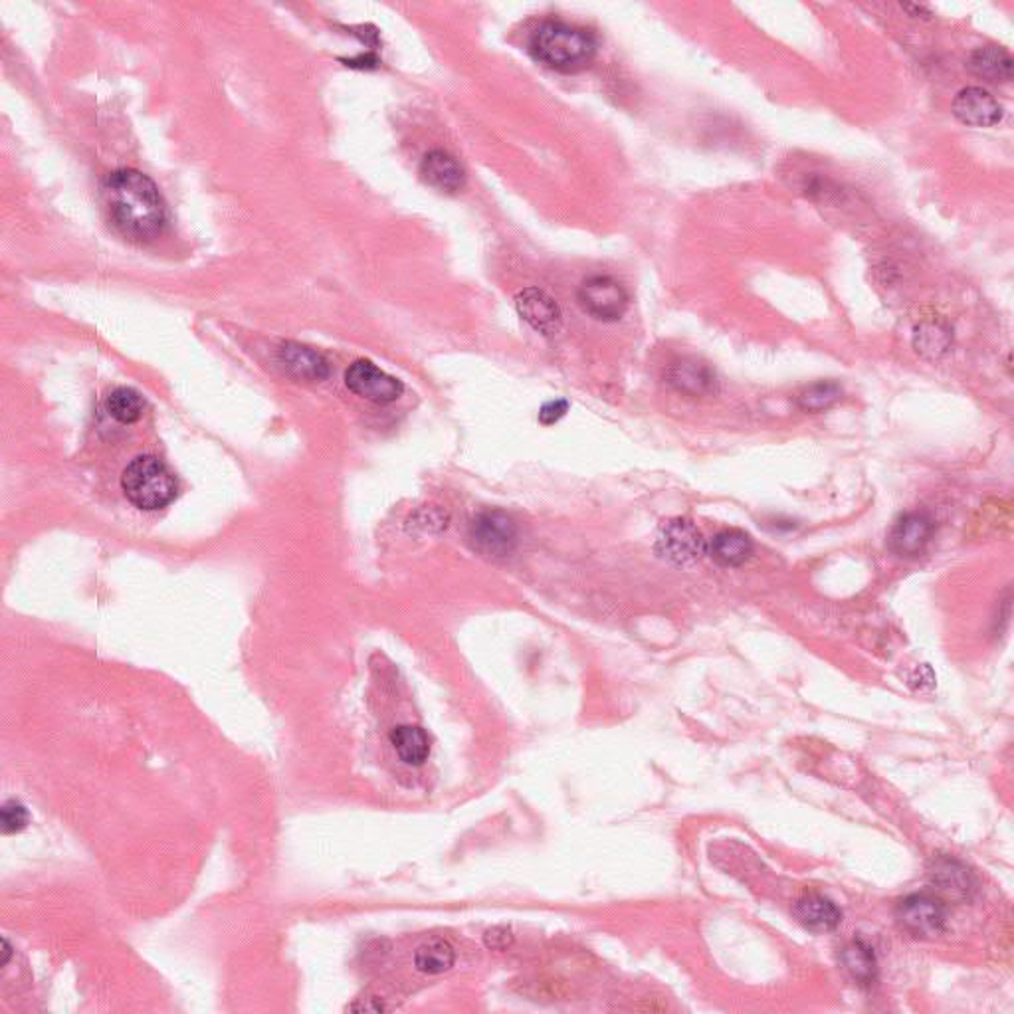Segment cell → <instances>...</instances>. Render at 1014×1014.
I'll return each mask as SVG.
<instances>
[{"mask_svg":"<svg viewBox=\"0 0 1014 1014\" xmlns=\"http://www.w3.org/2000/svg\"><path fill=\"white\" fill-rule=\"evenodd\" d=\"M792 914L801 926L811 931H833L843 921V911L836 908V904L819 894H809L797 899Z\"/></svg>","mask_w":1014,"mask_h":1014,"instance_id":"18","label":"cell"},{"mask_svg":"<svg viewBox=\"0 0 1014 1014\" xmlns=\"http://www.w3.org/2000/svg\"><path fill=\"white\" fill-rule=\"evenodd\" d=\"M468 537L480 556L503 559L512 556L517 545V525L502 510H488L472 520Z\"/></svg>","mask_w":1014,"mask_h":1014,"instance_id":"4","label":"cell"},{"mask_svg":"<svg viewBox=\"0 0 1014 1014\" xmlns=\"http://www.w3.org/2000/svg\"><path fill=\"white\" fill-rule=\"evenodd\" d=\"M664 379L676 393L690 396V398H704V396L714 395L717 391L716 371L694 357L678 359L676 363L668 367Z\"/></svg>","mask_w":1014,"mask_h":1014,"instance_id":"11","label":"cell"},{"mask_svg":"<svg viewBox=\"0 0 1014 1014\" xmlns=\"http://www.w3.org/2000/svg\"><path fill=\"white\" fill-rule=\"evenodd\" d=\"M106 406L107 413L116 418L118 422L133 425L143 417L145 401L138 391L128 389V386H119L111 395L107 396Z\"/></svg>","mask_w":1014,"mask_h":1014,"instance_id":"24","label":"cell"},{"mask_svg":"<svg viewBox=\"0 0 1014 1014\" xmlns=\"http://www.w3.org/2000/svg\"><path fill=\"white\" fill-rule=\"evenodd\" d=\"M420 175L425 182L442 193H458L466 184V171L458 160L446 151H430L420 163Z\"/></svg>","mask_w":1014,"mask_h":1014,"instance_id":"15","label":"cell"},{"mask_svg":"<svg viewBox=\"0 0 1014 1014\" xmlns=\"http://www.w3.org/2000/svg\"><path fill=\"white\" fill-rule=\"evenodd\" d=\"M278 363L286 374L299 383H321L330 374V363L321 353L299 343H284L278 349Z\"/></svg>","mask_w":1014,"mask_h":1014,"instance_id":"13","label":"cell"},{"mask_svg":"<svg viewBox=\"0 0 1014 1014\" xmlns=\"http://www.w3.org/2000/svg\"><path fill=\"white\" fill-rule=\"evenodd\" d=\"M658 556L673 565L690 566L707 553V541L697 525L690 520L676 517L664 522L656 537Z\"/></svg>","mask_w":1014,"mask_h":1014,"instance_id":"6","label":"cell"},{"mask_svg":"<svg viewBox=\"0 0 1014 1014\" xmlns=\"http://www.w3.org/2000/svg\"><path fill=\"white\" fill-rule=\"evenodd\" d=\"M953 116L969 128H993L1003 119V106L994 99L993 94L979 86L963 87L953 97Z\"/></svg>","mask_w":1014,"mask_h":1014,"instance_id":"12","label":"cell"},{"mask_svg":"<svg viewBox=\"0 0 1014 1014\" xmlns=\"http://www.w3.org/2000/svg\"><path fill=\"white\" fill-rule=\"evenodd\" d=\"M929 880L938 887L941 896L955 902L971 899L977 892V880L967 866L953 858H938L929 868Z\"/></svg>","mask_w":1014,"mask_h":1014,"instance_id":"14","label":"cell"},{"mask_svg":"<svg viewBox=\"0 0 1014 1014\" xmlns=\"http://www.w3.org/2000/svg\"><path fill=\"white\" fill-rule=\"evenodd\" d=\"M527 48L537 64L563 74H577L595 62L598 43L587 28L547 21L535 28Z\"/></svg>","mask_w":1014,"mask_h":1014,"instance_id":"2","label":"cell"},{"mask_svg":"<svg viewBox=\"0 0 1014 1014\" xmlns=\"http://www.w3.org/2000/svg\"><path fill=\"white\" fill-rule=\"evenodd\" d=\"M391 743L398 759L413 767H420L430 755V739L422 727H395L391 733Z\"/></svg>","mask_w":1014,"mask_h":1014,"instance_id":"20","label":"cell"},{"mask_svg":"<svg viewBox=\"0 0 1014 1014\" xmlns=\"http://www.w3.org/2000/svg\"><path fill=\"white\" fill-rule=\"evenodd\" d=\"M99 199L107 223L133 242L157 240L167 228V204L157 184L135 169H118L107 175Z\"/></svg>","mask_w":1014,"mask_h":1014,"instance_id":"1","label":"cell"},{"mask_svg":"<svg viewBox=\"0 0 1014 1014\" xmlns=\"http://www.w3.org/2000/svg\"><path fill=\"white\" fill-rule=\"evenodd\" d=\"M953 333L945 321L926 320L919 323L914 333V349L928 361H938L950 351Z\"/></svg>","mask_w":1014,"mask_h":1014,"instance_id":"19","label":"cell"},{"mask_svg":"<svg viewBox=\"0 0 1014 1014\" xmlns=\"http://www.w3.org/2000/svg\"><path fill=\"white\" fill-rule=\"evenodd\" d=\"M121 488L126 498L140 510H160L177 498V480L171 470L155 456H138L123 470Z\"/></svg>","mask_w":1014,"mask_h":1014,"instance_id":"3","label":"cell"},{"mask_svg":"<svg viewBox=\"0 0 1014 1014\" xmlns=\"http://www.w3.org/2000/svg\"><path fill=\"white\" fill-rule=\"evenodd\" d=\"M753 539L741 529H724L712 537L707 544V556L712 557L719 566H741L748 563L753 556Z\"/></svg>","mask_w":1014,"mask_h":1014,"instance_id":"16","label":"cell"},{"mask_svg":"<svg viewBox=\"0 0 1014 1014\" xmlns=\"http://www.w3.org/2000/svg\"><path fill=\"white\" fill-rule=\"evenodd\" d=\"M897 923L914 938H938L945 929L947 909L940 897L914 894L904 897L896 908Z\"/></svg>","mask_w":1014,"mask_h":1014,"instance_id":"7","label":"cell"},{"mask_svg":"<svg viewBox=\"0 0 1014 1014\" xmlns=\"http://www.w3.org/2000/svg\"><path fill=\"white\" fill-rule=\"evenodd\" d=\"M840 398H843V386L838 385L836 381H816V383L802 389L799 396H797V405H799L802 413L816 415V413H824V410L833 408Z\"/></svg>","mask_w":1014,"mask_h":1014,"instance_id":"23","label":"cell"},{"mask_svg":"<svg viewBox=\"0 0 1014 1014\" xmlns=\"http://www.w3.org/2000/svg\"><path fill=\"white\" fill-rule=\"evenodd\" d=\"M28 811L26 807L21 804L19 801H7L2 804L0 809V824H2V833L4 834H14L21 833L26 826H28Z\"/></svg>","mask_w":1014,"mask_h":1014,"instance_id":"25","label":"cell"},{"mask_svg":"<svg viewBox=\"0 0 1014 1014\" xmlns=\"http://www.w3.org/2000/svg\"><path fill=\"white\" fill-rule=\"evenodd\" d=\"M840 962L846 973L860 985H870L875 979V957L864 941H852L840 953Z\"/></svg>","mask_w":1014,"mask_h":1014,"instance_id":"22","label":"cell"},{"mask_svg":"<svg viewBox=\"0 0 1014 1014\" xmlns=\"http://www.w3.org/2000/svg\"><path fill=\"white\" fill-rule=\"evenodd\" d=\"M2 950H4V959H2V967H4V965L9 963V959H11V955H12L11 943H9V941L7 940H2Z\"/></svg>","mask_w":1014,"mask_h":1014,"instance_id":"28","label":"cell"},{"mask_svg":"<svg viewBox=\"0 0 1014 1014\" xmlns=\"http://www.w3.org/2000/svg\"><path fill=\"white\" fill-rule=\"evenodd\" d=\"M345 385L357 396H363L377 405L395 403L403 395L405 386L393 374L385 373L371 361L359 359L349 365L345 373Z\"/></svg>","mask_w":1014,"mask_h":1014,"instance_id":"8","label":"cell"},{"mask_svg":"<svg viewBox=\"0 0 1014 1014\" xmlns=\"http://www.w3.org/2000/svg\"><path fill=\"white\" fill-rule=\"evenodd\" d=\"M513 931L510 928H503V926H496V928L488 929L486 935H484V943L486 947L491 951H505L510 950L513 945Z\"/></svg>","mask_w":1014,"mask_h":1014,"instance_id":"26","label":"cell"},{"mask_svg":"<svg viewBox=\"0 0 1014 1014\" xmlns=\"http://www.w3.org/2000/svg\"><path fill=\"white\" fill-rule=\"evenodd\" d=\"M1013 56L1003 46H981L969 58V70L991 84H1006L1013 80Z\"/></svg>","mask_w":1014,"mask_h":1014,"instance_id":"17","label":"cell"},{"mask_svg":"<svg viewBox=\"0 0 1014 1014\" xmlns=\"http://www.w3.org/2000/svg\"><path fill=\"white\" fill-rule=\"evenodd\" d=\"M578 306L593 320L615 323L629 311L630 298L619 279L610 276H590L577 291Z\"/></svg>","mask_w":1014,"mask_h":1014,"instance_id":"5","label":"cell"},{"mask_svg":"<svg viewBox=\"0 0 1014 1014\" xmlns=\"http://www.w3.org/2000/svg\"><path fill=\"white\" fill-rule=\"evenodd\" d=\"M515 308L525 323H529L535 332L545 337H551L561 332L563 313L556 299L539 288H525L515 296Z\"/></svg>","mask_w":1014,"mask_h":1014,"instance_id":"10","label":"cell"},{"mask_svg":"<svg viewBox=\"0 0 1014 1014\" xmlns=\"http://www.w3.org/2000/svg\"><path fill=\"white\" fill-rule=\"evenodd\" d=\"M566 410H569V403H566L565 398H557L551 403H545L541 410H539V422L545 427H551V425H556L561 418L565 417Z\"/></svg>","mask_w":1014,"mask_h":1014,"instance_id":"27","label":"cell"},{"mask_svg":"<svg viewBox=\"0 0 1014 1014\" xmlns=\"http://www.w3.org/2000/svg\"><path fill=\"white\" fill-rule=\"evenodd\" d=\"M933 534H935V524L928 513H904L897 517L887 534V547L897 557L914 559L928 549Z\"/></svg>","mask_w":1014,"mask_h":1014,"instance_id":"9","label":"cell"},{"mask_svg":"<svg viewBox=\"0 0 1014 1014\" xmlns=\"http://www.w3.org/2000/svg\"><path fill=\"white\" fill-rule=\"evenodd\" d=\"M454 963H456V951L449 941H427L415 953V967L425 975H442V973L450 971Z\"/></svg>","mask_w":1014,"mask_h":1014,"instance_id":"21","label":"cell"}]
</instances>
